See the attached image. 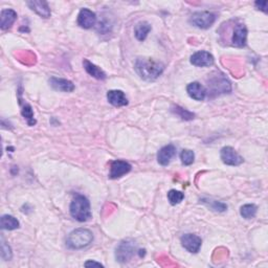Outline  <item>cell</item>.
Segmentation results:
<instances>
[{"instance_id":"1","label":"cell","mask_w":268,"mask_h":268,"mask_svg":"<svg viewBox=\"0 0 268 268\" xmlns=\"http://www.w3.org/2000/svg\"><path fill=\"white\" fill-rule=\"evenodd\" d=\"M134 69L145 81H154L164 72L165 65L149 58H137Z\"/></svg>"},{"instance_id":"2","label":"cell","mask_w":268,"mask_h":268,"mask_svg":"<svg viewBox=\"0 0 268 268\" xmlns=\"http://www.w3.org/2000/svg\"><path fill=\"white\" fill-rule=\"evenodd\" d=\"M69 212L73 219L79 222H86L91 218L89 200L81 194H76L70 203Z\"/></svg>"},{"instance_id":"3","label":"cell","mask_w":268,"mask_h":268,"mask_svg":"<svg viewBox=\"0 0 268 268\" xmlns=\"http://www.w3.org/2000/svg\"><path fill=\"white\" fill-rule=\"evenodd\" d=\"M93 241V234L87 229H77L72 231L66 239V246L69 250H83L89 246Z\"/></svg>"},{"instance_id":"4","label":"cell","mask_w":268,"mask_h":268,"mask_svg":"<svg viewBox=\"0 0 268 268\" xmlns=\"http://www.w3.org/2000/svg\"><path fill=\"white\" fill-rule=\"evenodd\" d=\"M138 252L136 243L131 239L120 241L116 249V258L119 263H127L134 257V254Z\"/></svg>"},{"instance_id":"5","label":"cell","mask_w":268,"mask_h":268,"mask_svg":"<svg viewBox=\"0 0 268 268\" xmlns=\"http://www.w3.org/2000/svg\"><path fill=\"white\" fill-rule=\"evenodd\" d=\"M216 15L211 12H196L191 16L190 23L201 30H207L215 23Z\"/></svg>"},{"instance_id":"6","label":"cell","mask_w":268,"mask_h":268,"mask_svg":"<svg viewBox=\"0 0 268 268\" xmlns=\"http://www.w3.org/2000/svg\"><path fill=\"white\" fill-rule=\"evenodd\" d=\"M220 157L223 164L233 167L240 166L244 162V158L236 150L232 148V147H224V148L221 149Z\"/></svg>"},{"instance_id":"7","label":"cell","mask_w":268,"mask_h":268,"mask_svg":"<svg viewBox=\"0 0 268 268\" xmlns=\"http://www.w3.org/2000/svg\"><path fill=\"white\" fill-rule=\"evenodd\" d=\"M132 169V166L125 160H113L110 164V179H117L128 174Z\"/></svg>"},{"instance_id":"8","label":"cell","mask_w":268,"mask_h":268,"mask_svg":"<svg viewBox=\"0 0 268 268\" xmlns=\"http://www.w3.org/2000/svg\"><path fill=\"white\" fill-rule=\"evenodd\" d=\"M180 242L184 249L191 253H197L202 245V240L197 234H184L180 238Z\"/></svg>"},{"instance_id":"9","label":"cell","mask_w":268,"mask_h":268,"mask_svg":"<svg viewBox=\"0 0 268 268\" xmlns=\"http://www.w3.org/2000/svg\"><path fill=\"white\" fill-rule=\"evenodd\" d=\"M247 40V29L243 23L234 25L232 36V45L234 48H244Z\"/></svg>"},{"instance_id":"10","label":"cell","mask_w":268,"mask_h":268,"mask_svg":"<svg viewBox=\"0 0 268 268\" xmlns=\"http://www.w3.org/2000/svg\"><path fill=\"white\" fill-rule=\"evenodd\" d=\"M191 63L197 67H209L214 64V57L212 53L205 50H199L191 56Z\"/></svg>"},{"instance_id":"11","label":"cell","mask_w":268,"mask_h":268,"mask_svg":"<svg viewBox=\"0 0 268 268\" xmlns=\"http://www.w3.org/2000/svg\"><path fill=\"white\" fill-rule=\"evenodd\" d=\"M97 15L89 9H82L78 15V24L82 29L89 30L96 25Z\"/></svg>"},{"instance_id":"12","label":"cell","mask_w":268,"mask_h":268,"mask_svg":"<svg viewBox=\"0 0 268 268\" xmlns=\"http://www.w3.org/2000/svg\"><path fill=\"white\" fill-rule=\"evenodd\" d=\"M175 155H176V147L172 144L167 145L158 151L157 162L159 165L166 167L171 163V160Z\"/></svg>"},{"instance_id":"13","label":"cell","mask_w":268,"mask_h":268,"mask_svg":"<svg viewBox=\"0 0 268 268\" xmlns=\"http://www.w3.org/2000/svg\"><path fill=\"white\" fill-rule=\"evenodd\" d=\"M50 85L52 89L62 92H72L75 90V84H73L69 80L51 77L50 79Z\"/></svg>"},{"instance_id":"14","label":"cell","mask_w":268,"mask_h":268,"mask_svg":"<svg viewBox=\"0 0 268 268\" xmlns=\"http://www.w3.org/2000/svg\"><path fill=\"white\" fill-rule=\"evenodd\" d=\"M186 92L187 95L190 96V98H192L195 100H198V102L203 100L207 93L205 87L202 84H200L199 82H193L187 85Z\"/></svg>"},{"instance_id":"15","label":"cell","mask_w":268,"mask_h":268,"mask_svg":"<svg viewBox=\"0 0 268 268\" xmlns=\"http://www.w3.org/2000/svg\"><path fill=\"white\" fill-rule=\"evenodd\" d=\"M18 100H19V105L21 107V115L23 118L26 120L29 126H35L36 125V119L34 117V111L32 106L28 104L25 100H22V92L18 91Z\"/></svg>"},{"instance_id":"16","label":"cell","mask_w":268,"mask_h":268,"mask_svg":"<svg viewBox=\"0 0 268 268\" xmlns=\"http://www.w3.org/2000/svg\"><path fill=\"white\" fill-rule=\"evenodd\" d=\"M107 100L115 107H125L129 104L128 99L122 90H109L107 92Z\"/></svg>"},{"instance_id":"17","label":"cell","mask_w":268,"mask_h":268,"mask_svg":"<svg viewBox=\"0 0 268 268\" xmlns=\"http://www.w3.org/2000/svg\"><path fill=\"white\" fill-rule=\"evenodd\" d=\"M17 19V13L12 9H5L1 11L0 14V29L6 31L12 28Z\"/></svg>"},{"instance_id":"18","label":"cell","mask_w":268,"mask_h":268,"mask_svg":"<svg viewBox=\"0 0 268 268\" xmlns=\"http://www.w3.org/2000/svg\"><path fill=\"white\" fill-rule=\"evenodd\" d=\"M28 5L30 9L35 12L37 15L42 18H50L51 15L49 3L46 1H38V0H33V1H28Z\"/></svg>"},{"instance_id":"19","label":"cell","mask_w":268,"mask_h":268,"mask_svg":"<svg viewBox=\"0 0 268 268\" xmlns=\"http://www.w3.org/2000/svg\"><path fill=\"white\" fill-rule=\"evenodd\" d=\"M212 86L213 90L215 92H221V93H227L232 90L231 83L227 81V79L223 77L222 73H220V76L215 77L213 80V83L210 84Z\"/></svg>"},{"instance_id":"20","label":"cell","mask_w":268,"mask_h":268,"mask_svg":"<svg viewBox=\"0 0 268 268\" xmlns=\"http://www.w3.org/2000/svg\"><path fill=\"white\" fill-rule=\"evenodd\" d=\"M83 66H84V69L86 70V72L93 78H96L98 80H105L107 78L106 73L102 69H100L99 66L91 63L87 59H85L83 61Z\"/></svg>"},{"instance_id":"21","label":"cell","mask_w":268,"mask_h":268,"mask_svg":"<svg viewBox=\"0 0 268 268\" xmlns=\"http://www.w3.org/2000/svg\"><path fill=\"white\" fill-rule=\"evenodd\" d=\"M151 24L147 21L138 22L135 25V28H134V35H135V38L138 41H145L146 38L148 37L149 33L151 32Z\"/></svg>"},{"instance_id":"22","label":"cell","mask_w":268,"mask_h":268,"mask_svg":"<svg viewBox=\"0 0 268 268\" xmlns=\"http://www.w3.org/2000/svg\"><path fill=\"white\" fill-rule=\"evenodd\" d=\"M0 226H1L2 230L6 231H14L19 229L20 223L19 221L11 215H3L0 219Z\"/></svg>"},{"instance_id":"23","label":"cell","mask_w":268,"mask_h":268,"mask_svg":"<svg viewBox=\"0 0 268 268\" xmlns=\"http://www.w3.org/2000/svg\"><path fill=\"white\" fill-rule=\"evenodd\" d=\"M200 202L205 204L206 206H209L212 211L217 212V213H222L227 210V205L223 202H221V201L202 198V199H200Z\"/></svg>"},{"instance_id":"24","label":"cell","mask_w":268,"mask_h":268,"mask_svg":"<svg viewBox=\"0 0 268 268\" xmlns=\"http://www.w3.org/2000/svg\"><path fill=\"white\" fill-rule=\"evenodd\" d=\"M258 211V207L256 204H244L243 206H241L240 209V214L244 219H252L254 216H256Z\"/></svg>"},{"instance_id":"25","label":"cell","mask_w":268,"mask_h":268,"mask_svg":"<svg viewBox=\"0 0 268 268\" xmlns=\"http://www.w3.org/2000/svg\"><path fill=\"white\" fill-rule=\"evenodd\" d=\"M171 111L173 113H175L176 116H178L180 118L184 119V120H192L194 119V117H195V115H194L193 112L186 110L184 108H183V107L180 106H173Z\"/></svg>"},{"instance_id":"26","label":"cell","mask_w":268,"mask_h":268,"mask_svg":"<svg viewBox=\"0 0 268 268\" xmlns=\"http://www.w3.org/2000/svg\"><path fill=\"white\" fill-rule=\"evenodd\" d=\"M184 199V194L180 191L171 190L168 193V200H169L170 204L176 205L179 204Z\"/></svg>"},{"instance_id":"27","label":"cell","mask_w":268,"mask_h":268,"mask_svg":"<svg viewBox=\"0 0 268 268\" xmlns=\"http://www.w3.org/2000/svg\"><path fill=\"white\" fill-rule=\"evenodd\" d=\"M180 159H182L184 166H191L195 160V154L192 150L184 149L180 153Z\"/></svg>"},{"instance_id":"28","label":"cell","mask_w":268,"mask_h":268,"mask_svg":"<svg viewBox=\"0 0 268 268\" xmlns=\"http://www.w3.org/2000/svg\"><path fill=\"white\" fill-rule=\"evenodd\" d=\"M12 250L10 245L5 242L3 237H1V258L4 261H10L12 259Z\"/></svg>"},{"instance_id":"29","label":"cell","mask_w":268,"mask_h":268,"mask_svg":"<svg viewBox=\"0 0 268 268\" xmlns=\"http://www.w3.org/2000/svg\"><path fill=\"white\" fill-rule=\"evenodd\" d=\"M267 1H256L254 2V5L258 10L263 11L264 13H267Z\"/></svg>"},{"instance_id":"30","label":"cell","mask_w":268,"mask_h":268,"mask_svg":"<svg viewBox=\"0 0 268 268\" xmlns=\"http://www.w3.org/2000/svg\"><path fill=\"white\" fill-rule=\"evenodd\" d=\"M84 266L86 267H90V266H98V267H104L103 264H100L99 262H96V261H92V260H89L87 261V262H85Z\"/></svg>"}]
</instances>
